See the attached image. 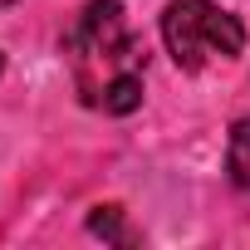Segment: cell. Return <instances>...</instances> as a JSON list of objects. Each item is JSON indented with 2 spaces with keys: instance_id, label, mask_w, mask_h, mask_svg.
Returning <instances> with one entry per match:
<instances>
[{
  "instance_id": "3",
  "label": "cell",
  "mask_w": 250,
  "mask_h": 250,
  "mask_svg": "<svg viewBox=\"0 0 250 250\" xmlns=\"http://www.w3.org/2000/svg\"><path fill=\"white\" fill-rule=\"evenodd\" d=\"M226 167L235 177V187L250 191V118H240L230 128V147H226Z\"/></svg>"
},
{
  "instance_id": "2",
  "label": "cell",
  "mask_w": 250,
  "mask_h": 250,
  "mask_svg": "<svg viewBox=\"0 0 250 250\" xmlns=\"http://www.w3.org/2000/svg\"><path fill=\"white\" fill-rule=\"evenodd\" d=\"M162 40L172 64L196 74L216 59H235L245 49V25L216 0H172L162 10Z\"/></svg>"
},
{
  "instance_id": "4",
  "label": "cell",
  "mask_w": 250,
  "mask_h": 250,
  "mask_svg": "<svg viewBox=\"0 0 250 250\" xmlns=\"http://www.w3.org/2000/svg\"><path fill=\"white\" fill-rule=\"evenodd\" d=\"M143 103V74H123L118 83H108V93H103V113H113V118H123V113H133Z\"/></svg>"
},
{
  "instance_id": "5",
  "label": "cell",
  "mask_w": 250,
  "mask_h": 250,
  "mask_svg": "<svg viewBox=\"0 0 250 250\" xmlns=\"http://www.w3.org/2000/svg\"><path fill=\"white\" fill-rule=\"evenodd\" d=\"M88 230L103 235V240H113V245H133V230L123 226V206H93Z\"/></svg>"
},
{
  "instance_id": "7",
  "label": "cell",
  "mask_w": 250,
  "mask_h": 250,
  "mask_svg": "<svg viewBox=\"0 0 250 250\" xmlns=\"http://www.w3.org/2000/svg\"><path fill=\"white\" fill-rule=\"evenodd\" d=\"M0 69H5V54H0Z\"/></svg>"
},
{
  "instance_id": "6",
  "label": "cell",
  "mask_w": 250,
  "mask_h": 250,
  "mask_svg": "<svg viewBox=\"0 0 250 250\" xmlns=\"http://www.w3.org/2000/svg\"><path fill=\"white\" fill-rule=\"evenodd\" d=\"M5 5H10V0H0V10H5Z\"/></svg>"
},
{
  "instance_id": "1",
  "label": "cell",
  "mask_w": 250,
  "mask_h": 250,
  "mask_svg": "<svg viewBox=\"0 0 250 250\" xmlns=\"http://www.w3.org/2000/svg\"><path fill=\"white\" fill-rule=\"evenodd\" d=\"M74 83L83 103H103L108 83H118L123 74H143V40H133L128 15H123V0H88L83 15L74 20L69 40H64Z\"/></svg>"
}]
</instances>
